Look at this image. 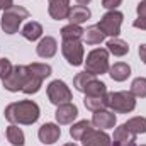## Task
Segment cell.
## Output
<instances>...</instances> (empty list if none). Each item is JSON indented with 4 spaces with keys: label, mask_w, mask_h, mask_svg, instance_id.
Masks as SVG:
<instances>
[{
    "label": "cell",
    "mask_w": 146,
    "mask_h": 146,
    "mask_svg": "<svg viewBox=\"0 0 146 146\" xmlns=\"http://www.w3.org/2000/svg\"><path fill=\"white\" fill-rule=\"evenodd\" d=\"M3 115L9 122L12 124H24V126H31L39 119V106L33 100H19V102H12L9 104Z\"/></svg>",
    "instance_id": "obj_1"
},
{
    "label": "cell",
    "mask_w": 146,
    "mask_h": 146,
    "mask_svg": "<svg viewBox=\"0 0 146 146\" xmlns=\"http://www.w3.org/2000/svg\"><path fill=\"white\" fill-rule=\"evenodd\" d=\"M27 17H29V12L22 5H12V7L5 9L3 15H2V21H0L2 31L5 34H15L19 31V26L22 24V21L27 19Z\"/></svg>",
    "instance_id": "obj_2"
},
{
    "label": "cell",
    "mask_w": 146,
    "mask_h": 146,
    "mask_svg": "<svg viewBox=\"0 0 146 146\" xmlns=\"http://www.w3.org/2000/svg\"><path fill=\"white\" fill-rule=\"evenodd\" d=\"M107 107L117 114H127L136 109V97L131 92H107Z\"/></svg>",
    "instance_id": "obj_3"
},
{
    "label": "cell",
    "mask_w": 146,
    "mask_h": 146,
    "mask_svg": "<svg viewBox=\"0 0 146 146\" xmlns=\"http://www.w3.org/2000/svg\"><path fill=\"white\" fill-rule=\"evenodd\" d=\"M85 72L92 73L95 76L109 72V51L104 48L92 49L85 60Z\"/></svg>",
    "instance_id": "obj_4"
},
{
    "label": "cell",
    "mask_w": 146,
    "mask_h": 146,
    "mask_svg": "<svg viewBox=\"0 0 146 146\" xmlns=\"http://www.w3.org/2000/svg\"><path fill=\"white\" fill-rule=\"evenodd\" d=\"M48 99L51 104L54 106H61V104H68L73 100V95H72V90L68 88V85L63 82V80H53L48 88Z\"/></svg>",
    "instance_id": "obj_5"
},
{
    "label": "cell",
    "mask_w": 146,
    "mask_h": 146,
    "mask_svg": "<svg viewBox=\"0 0 146 146\" xmlns=\"http://www.w3.org/2000/svg\"><path fill=\"white\" fill-rule=\"evenodd\" d=\"M122 19H124V15H122L119 10H109L107 14H104V15H102L100 22H99L97 26H99V29H100L106 36L117 37L119 34H121Z\"/></svg>",
    "instance_id": "obj_6"
},
{
    "label": "cell",
    "mask_w": 146,
    "mask_h": 146,
    "mask_svg": "<svg viewBox=\"0 0 146 146\" xmlns=\"http://www.w3.org/2000/svg\"><path fill=\"white\" fill-rule=\"evenodd\" d=\"M61 53L65 56V60L68 61V65L72 66H80L83 65V44L76 39H70V41H63L61 44Z\"/></svg>",
    "instance_id": "obj_7"
},
{
    "label": "cell",
    "mask_w": 146,
    "mask_h": 146,
    "mask_svg": "<svg viewBox=\"0 0 146 146\" xmlns=\"http://www.w3.org/2000/svg\"><path fill=\"white\" fill-rule=\"evenodd\" d=\"M27 75H29V68L27 66H24V65L14 66L12 73L5 80H2L3 88L9 90V92H19V90H22V87H24V83L27 80Z\"/></svg>",
    "instance_id": "obj_8"
},
{
    "label": "cell",
    "mask_w": 146,
    "mask_h": 146,
    "mask_svg": "<svg viewBox=\"0 0 146 146\" xmlns=\"http://www.w3.org/2000/svg\"><path fill=\"white\" fill-rule=\"evenodd\" d=\"M82 145L83 146H112V139L107 133L102 129H94L90 127L83 136H82Z\"/></svg>",
    "instance_id": "obj_9"
},
{
    "label": "cell",
    "mask_w": 146,
    "mask_h": 146,
    "mask_svg": "<svg viewBox=\"0 0 146 146\" xmlns=\"http://www.w3.org/2000/svg\"><path fill=\"white\" fill-rule=\"evenodd\" d=\"M37 136H39V141L44 143V145H53L60 139L61 136V127L54 122H46L39 127L37 131Z\"/></svg>",
    "instance_id": "obj_10"
},
{
    "label": "cell",
    "mask_w": 146,
    "mask_h": 146,
    "mask_svg": "<svg viewBox=\"0 0 146 146\" xmlns=\"http://www.w3.org/2000/svg\"><path fill=\"white\" fill-rule=\"evenodd\" d=\"M115 122H117V117H115V114L110 112V110L102 109V110L94 112L92 124H94L97 129H102V131H106V129H112V127L115 126Z\"/></svg>",
    "instance_id": "obj_11"
},
{
    "label": "cell",
    "mask_w": 146,
    "mask_h": 146,
    "mask_svg": "<svg viewBox=\"0 0 146 146\" xmlns=\"http://www.w3.org/2000/svg\"><path fill=\"white\" fill-rule=\"evenodd\" d=\"M76 115H78V109H76V106L72 104V102L58 106V109L54 112V117H56L58 124H61V126L63 124H72L73 121L76 119Z\"/></svg>",
    "instance_id": "obj_12"
},
{
    "label": "cell",
    "mask_w": 146,
    "mask_h": 146,
    "mask_svg": "<svg viewBox=\"0 0 146 146\" xmlns=\"http://www.w3.org/2000/svg\"><path fill=\"white\" fill-rule=\"evenodd\" d=\"M48 12L54 21H63L70 12V0H48Z\"/></svg>",
    "instance_id": "obj_13"
},
{
    "label": "cell",
    "mask_w": 146,
    "mask_h": 146,
    "mask_svg": "<svg viewBox=\"0 0 146 146\" xmlns=\"http://www.w3.org/2000/svg\"><path fill=\"white\" fill-rule=\"evenodd\" d=\"M112 146H136V134H133L124 124L114 131Z\"/></svg>",
    "instance_id": "obj_14"
},
{
    "label": "cell",
    "mask_w": 146,
    "mask_h": 146,
    "mask_svg": "<svg viewBox=\"0 0 146 146\" xmlns=\"http://www.w3.org/2000/svg\"><path fill=\"white\" fill-rule=\"evenodd\" d=\"M56 51H58V42L53 36L42 37L39 41V44L36 46V53L41 58H53L56 54Z\"/></svg>",
    "instance_id": "obj_15"
},
{
    "label": "cell",
    "mask_w": 146,
    "mask_h": 146,
    "mask_svg": "<svg viewBox=\"0 0 146 146\" xmlns=\"http://www.w3.org/2000/svg\"><path fill=\"white\" fill-rule=\"evenodd\" d=\"M90 15H92V12H90L88 7H85V5H75V7H70V12H68L66 19L70 21V24L80 26V24L87 22L90 19Z\"/></svg>",
    "instance_id": "obj_16"
},
{
    "label": "cell",
    "mask_w": 146,
    "mask_h": 146,
    "mask_svg": "<svg viewBox=\"0 0 146 146\" xmlns=\"http://www.w3.org/2000/svg\"><path fill=\"white\" fill-rule=\"evenodd\" d=\"M85 107L92 112L102 110L107 107V94H99V95H85L83 99Z\"/></svg>",
    "instance_id": "obj_17"
},
{
    "label": "cell",
    "mask_w": 146,
    "mask_h": 146,
    "mask_svg": "<svg viewBox=\"0 0 146 146\" xmlns=\"http://www.w3.org/2000/svg\"><path fill=\"white\" fill-rule=\"evenodd\" d=\"M109 75H110V78L115 80V82H124L131 75V66L127 63H122V61L114 63L112 66H109Z\"/></svg>",
    "instance_id": "obj_18"
},
{
    "label": "cell",
    "mask_w": 146,
    "mask_h": 146,
    "mask_svg": "<svg viewBox=\"0 0 146 146\" xmlns=\"http://www.w3.org/2000/svg\"><path fill=\"white\" fill-rule=\"evenodd\" d=\"M107 51L114 56H124L129 53V44L121 37H112L107 41Z\"/></svg>",
    "instance_id": "obj_19"
},
{
    "label": "cell",
    "mask_w": 146,
    "mask_h": 146,
    "mask_svg": "<svg viewBox=\"0 0 146 146\" xmlns=\"http://www.w3.org/2000/svg\"><path fill=\"white\" fill-rule=\"evenodd\" d=\"M21 34H22V37H26L27 41H37L39 37L42 36V26L39 22H36V21H31V22H27L22 27Z\"/></svg>",
    "instance_id": "obj_20"
},
{
    "label": "cell",
    "mask_w": 146,
    "mask_h": 146,
    "mask_svg": "<svg viewBox=\"0 0 146 146\" xmlns=\"http://www.w3.org/2000/svg\"><path fill=\"white\" fill-rule=\"evenodd\" d=\"M5 134H7V139H9V143L12 146H24V143H26L24 133H22V129L17 124H10L7 127Z\"/></svg>",
    "instance_id": "obj_21"
},
{
    "label": "cell",
    "mask_w": 146,
    "mask_h": 146,
    "mask_svg": "<svg viewBox=\"0 0 146 146\" xmlns=\"http://www.w3.org/2000/svg\"><path fill=\"white\" fill-rule=\"evenodd\" d=\"M104 39H106V34L99 29V26H90V27H87V31L83 33V41H85L87 44H90V46L100 44Z\"/></svg>",
    "instance_id": "obj_22"
},
{
    "label": "cell",
    "mask_w": 146,
    "mask_h": 146,
    "mask_svg": "<svg viewBox=\"0 0 146 146\" xmlns=\"http://www.w3.org/2000/svg\"><path fill=\"white\" fill-rule=\"evenodd\" d=\"M41 85H42V78H39L37 75H34V73L29 70L27 80H26V83H24V87H22V90H21V92H24L26 95H33V94L39 92Z\"/></svg>",
    "instance_id": "obj_23"
},
{
    "label": "cell",
    "mask_w": 146,
    "mask_h": 146,
    "mask_svg": "<svg viewBox=\"0 0 146 146\" xmlns=\"http://www.w3.org/2000/svg\"><path fill=\"white\" fill-rule=\"evenodd\" d=\"M124 126L133 133V134H145L146 133V117H141V115H138V117H133V119H129L127 122H124Z\"/></svg>",
    "instance_id": "obj_24"
},
{
    "label": "cell",
    "mask_w": 146,
    "mask_h": 146,
    "mask_svg": "<svg viewBox=\"0 0 146 146\" xmlns=\"http://www.w3.org/2000/svg\"><path fill=\"white\" fill-rule=\"evenodd\" d=\"M92 127V121H78L76 124H73L72 127H70V136H72L75 141H80L82 139V136L88 131Z\"/></svg>",
    "instance_id": "obj_25"
},
{
    "label": "cell",
    "mask_w": 146,
    "mask_h": 146,
    "mask_svg": "<svg viewBox=\"0 0 146 146\" xmlns=\"http://www.w3.org/2000/svg\"><path fill=\"white\" fill-rule=\"evenodd\" d=\"M83 33H85V31H83L80 26L68 24V26H65V27L61 29V37H63V41H70V39L80 41V39L83 37Z\"/></svg>",
    "instance_id": "obj_26"
},
{
    "label": "cell",
    "mask_w": 146,
    "mask_h": 146,
    "mask_svg": "<svg viewBox=\"0 0 146 146\" xmlns=\"http://www.w3.org/2000/svg\"><path fill=\"white\" fill-rule=\"evenodd\" d=\"M134 97H139V99H145L146 97V78L145 76H138L133 80L131 83V90H129Z\"/></svg>",
    "instance_id": "obj_27"
},
{
    "label": "cell",
    "mask_w": 146,
    "mask_h": 146,
    "mask_svg": "<svg viewBox=\"0 0 146 146\" xmlns=\"http://www.w3.org/2000/svg\"><path fill=\"white\" fill-rule=\"evenodd\" d=\"M94 78H95V75H92V73H88V72H82L73 78V87H75L78 92H83L85 87H87V85L90 83V80H94Z\"/></svg>",
    "instance_id": "obj_28"
},
{
    "label": "cell",
    "mask_w": 146,
    "mask_h": 146,
    "mask_svg": "<svg viewBox=\"0 0 146 146\" xmlns=\"http://www.w3.org/2000/svg\"><path fill=\"white\" fill-rule=\"evenodd\" d=\"M27 68L34 73V75H37L39 78H42V80H46L51 75V72H53L51 66L46 65V63H31V65H27Z\"/></svg>",
    "instance_id": "obj_29"
},
{
    "label": "cell",
    "mask_w": 146,
    "mask_h": 146,
    "mask_svg": "<svg viewBox=\"0 0 146 146\" xmlns=\"http://www.w3.org/2000/svg\"><path fill=\"white\" fill-rule=\"evenodd\" d=\"M14 70V65L7 58H0V80H5Z\"/></svg>",
    "instance_id": "obj_30"
},
{
    "label": "cell",
    "mask_w": 146,
    "mask_h": 146,
    "mask_svg": "<svg viewBox=\"0 0 146 146\" xmlns=\"http://www.w3.org/2000/svg\"><path fill=\"white\" fill-rule=\"evenodd\" d=\"M121 3H122V0H102V7L107 10H115Z\"/></svg>",
    "instance_id": "obj_31"
},
{
    "label": "cell",
    "mask_w": 146,
    "mask_h": 146,
    "mask_svg": "<svg viewBox=\"0 0 146 146\" xmlns=\"http://www.w3.org/2000/svg\"><path fill=\"white\" fill-rule=\"evenodd\" d=\"M133 26L136 27V29H141V31H146V17H138L134 22H133Z\"/></svg>",
    "instance_id": "obj_32"
},
{
    "label": "cell",
    "mask_w": 146,
    "mask_h": 146,
    "mask_svg": "<svg viewBox=\"0 0 146 146\" xmlns=\"http://www.w3.org/2000/svg\"><path fill=\"white\" fill-rule=\"evenodd\" d=\"M136 12H138V17H146V0H141L138 3Z\"/></svg>",
    "instance_id": "obj_33"
},
{
    "label": "cell",
    "mask_w": 146,
    "mask_h": 146,
    "mask_svg": "<svg viewBox=\"0 0 146 146\" xmlns=\"http://www.w3.org/2000/svg\"><path fill=\"white\" fill-rule=\"evenodd\" d=\"M139 58H141V61L146 65V44H141L139 46Z\"/></svg>",
    "instance_id": "obj_34"
},
{
    "label": "cell",
    "mask_w": 146,
    "mask_h": 146,
    "mask_svg": "<svg viewBox=\"0 0 146 146\" xmlns=\"http://www.w3.org/2000/svg\"><path fill=\"white\" fill-rule=\"evenodd\" d=\"M12 5H14L12 0H0V10H5V9H9Z\"/></svg>",
    "instance_id": "obj_35"
},
{
    "label": "cell",
    "mask_w": 146,
    "mask_h": 146,
    "mask_svg": "<svg viewBox=\"0 0 146 146\" xmlns=\"http://www.w3.org/2000/svg\"><path fill=\"white\" fill-rule=\"evenodd\" d=\"M90 2H92V0H76V3H78V5H85V7H87Z\"/></svg>",
    "instance_id": "obj_36"
},
{
    "label": "cell",
    "mask_w": 146,
    "mask_h": 146,
    "mask_svg": "<svg viewBox=\"0 0 146 146\" xmlns=\"http://www.w3.org/2000/svg\"><path fill=\"white\" fill-rule=\"evenodd\" d=\"M63 146H76L75 143H66V145H63Z\"/></svg>",
    "instance_id": "obj_37"
},
{
    "label": "cell",
    "mask_w": 146,
    "mask_h": 146,
    "mask_svg": "<svg viewBox=\"0 0 146 146\" xmlns=\"http://www.w3.org/2000/svg\"><path fill=\"white\" fill-rule=\"evenodd\" d=\"M141 146H146V145H141Z\"/></svg>",
    "instance_id": "obj_38"
}]
</instances>
